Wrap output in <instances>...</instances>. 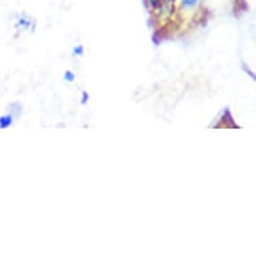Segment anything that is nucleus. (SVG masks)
<instances>
[{
    "instance_id": "3",
    "label": "nucleus",
    "mask_w": 256,
    "mask_h": 256,
    "mask_svg": "<svg viewBox=\"0 0 256 256\" xmlns=\"http://www.w3.org/2000/svg\"><path fill=\"white\" fill-rule=\"evenodd\" d=\"M63 78H64V81H67V82L71 84V82H74L75 81V74L73 73V71H70V70H66L63 74Z\"/></svg>"
},
{
    "instance_id": "1",
    "label": "nucleus",
    "mask_w": 256,
    "mask_h": 256,
    "mask_svg": "<svg viewBox=\"0 0 256 256\" xmlns=\"http://www.w3.org/2000/svg\"><path fill=\"white\" fill-rule=\"evenodd\" d=\"M14 119H15V115L14 114H4L0 117V129H8L14 123Z\"/></svg>"
},
{
    "instance_id": "2",
    "label": "nucleus",
    "mask_w": 256,
    "mask_h": 256,
    "mask_svg": "<svg viewBox=\"0 0 256 256\" xmlns=\"http://www.w3.org/2000/svg\"><path fill=\"white\" fill-rule=\"evenodd\" d=\"M197 3H199V0H181L182 7H184V8H187V10H191V8H193Z\"/></svg>"
},
{
    "instance_id": "4",
    "label": "nucleus",
    "mask_w": 256,
    "mask_h": 256,
    "mask_svg": "<svg viewBox=\"0 0 256 256\" xmlns=\"http://www.w3.org/2000/svg\"><path fill=\"white\" fill-rule=\"evenodd\" d=\"M84 46H78V47H74V49H73V55H74V57H77V55L81 57V55H84Z\"/></svg>"
},
{
    "instance_id": "6",
    "label": "nucleus",
    "mask_w": 256,
    "mask_h": 256,
    "mask_svg": "<svg viewBox=\"0 0 256 256\" xmlns=\"http://www.w3.org/2000/svg\"><path fill=\"white\" fill-rule=\"evenodd\" d=\"M150 3H153V4H156V3H158V0H150Z\"/></svg>"
},
{
    "instance_id": "5",
    "label": "nucleus",
    "mask_w": 256,
    "mask_h": 256,
    "mask_svg": "<svg viewBox=\"0 0 256 256\" xmlns=\"http://www.w3.org/2000/svg\"><path fill=\"white\" fill-rule=\"evenodd\" d=\"M82 97H84V99H82V104H86V101H89V94L86 93V91H84Z\"/></svg>"
}]
</instances>
